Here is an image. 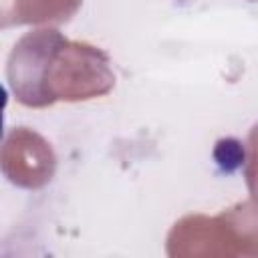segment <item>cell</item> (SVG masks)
<instances>
[{
	"instance_id": "obj_1",
	"label": "cell",
	"mask_w": 258,
	"mask_h": 258,
	"mask_svg": "<svg viewBox=\"0 0 258 258\" xmlns=\"http://www.w3.org/2000/svg\"><path fill=\"white\" fill-rule=\"evenodd\" d=\"M6 103H8V93L0 85V139L4 135V109H6Z\"/></svg>"
}]
</instances>
